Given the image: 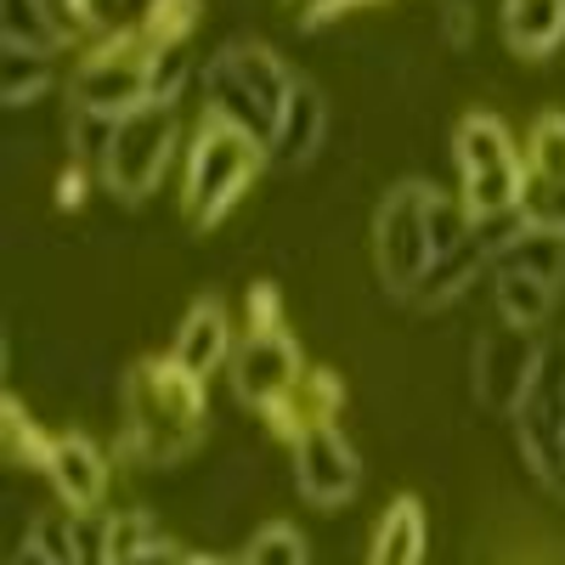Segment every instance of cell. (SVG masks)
Returning <instances> with one entry per match:
<instances>
[{
    "label": "cell",
    "mask_w": 565,
    "mask_h": 565,
    "mask_svg": "<svg viewBox=\"0 0 565 565\" xmlns=\"http://www.w3.org/2000/svg\"><path fill=\"white\" fill-rule=\"evenodd\" d=\"M204 430V385L181 373L170 356H148L125 373V436L119 452L141 469H164L199 447Z\"/></svg>",
    "instance_id": "obj_1"
},
{
    "label": "cell",
    "mask_w": 565,
    "mask_h": 565,
    "mask_svg": "<svg viewBox=\"0 0 565 565\" xmlns=\"http://www.w3.org/2000/svg\"><path fill=\"white\" fill-rule=\"evenodd\" d=\"M271 164L266 141L238 130L232 119H215V114H199V125L186 130V148H181V215L186 226H221L238 199L260 181V170Z\"/></svg>",
    "instance_id": "obj_2"
},
{
    "label": "cell",
    "mask_w": 565,
    "mask_h": 565,
    "mask_svg": "<svg viewBox=\"0 0 565 565\" xmlns=\"http://www.w3.org/2000/svg\"><path fill=\"white\" fill-rule=\"evenodd\" d=\"M295 85H300V74H289V63L255 34H238V40L215 45V52L204 57V68H199L204 114L232 119L238 130L260 136L266 148L277 136L282 108H289V97H295Z\"/></svg>",
    "instance_id": "obj_3"
},
{
    "label": "cell",
    "mask_w": 565,
    "mask_h": 565,
    "mask_svg": "<svg viewBox=\"0 0 565 565\" xmlns=\"http://www.w3.org/2000/svg\"><path fill=\"white\" fill-rule=\"evenodd\" d=\"M452 170H458V199L476 221L514 215L521 210V186H526V159L514 148V136L498 114L469 108L452 125Z\"/></svg>",
    "instance_id": "obj_4"
},
{
    "label": "cell",
    "mask_w": 565,
    "mask_h": 565,
    "mask_svg": "<svg viewBox=\"0 0 565 565\" xmlns=\"http://www.w3.org/2000/svg\"><path fill=\"white\" fill-rule=\"evenodd\" d=\"M181 148H186L181 103H141L136 114L119 119L114 148H108L97 181L108 186L119 204H148L159 186H164L170 164L181 159Z\"/></svg>",
    "instance_id": "obj_5"
},
{
    "label": "cell",
    "mask_w": 565,
    "mask_h": 565,
    "mask_svg": "<svg viewBox=\"0 0 565 565\" xmlns=\"http://www.w3.org/2000/svg\"><path fill=\"white\" fill-rule=\"evenodd\" d=\"M141 103H153V45L141 29H108L85 40L79 63L68 68V108L125 119Z\"/></svg>",
    "instance_id": "obj_6"
},
{
    "label": "cell",
    "mask_w": 565,
    "mask_h": 565,
    "mask_svg": "<svg viewBox=\"0 0 565 565\" xmlns=\"http://www.w3.org/2000/svg\"><path fill=\"white\" fill-rule=\"evenodd\" d=\"M430 199L436 181L407 175L396 181L380 215H373V266H380V282L396 300H413V289L424 282V271L436 266V244H430Z\"/></svg>",
    "instance_id": "obj_7"
},
{
    "label": "cell",
    "mask_w": 565,
    "mask_h": 565,
    "mask_svg": "<svg viewBox=\"0 0 565 565\" xmlns=\"http://www.w3.org/2000/svg\"><path fill=\"white\" fill-rule=\"evenodd\" d=\"M509 418H514L526 463L537 469V481L554 498H565V334L543 340V362Z\"/></svg>",
    "instance_id": "obj_8"
},
{
    "label": "cell",
    "mask_w": 565,
    "mask_h": 565,
    "mask_svg": "<svg viewBox=\"0 0 565 565\" xmlns=\"http://www.w3.org/2000/svg\"><path fill=\"white\" fill-rule=\"evenodd\" d=\"M300 385H306V356L295 334L282 322H249L238 334V351H232V391H238V402L277 413Z\"/></svg>",
    "instance_id": "obj_9"
},
{
    "label": "cell",
    "mask_w": 565,
    "mask_h": 565,
    "mask_svg": "<svg viewBox=\"0 0 565 565\" xmlns=\"http://www.w3.org/2000/svg\"><path fill=\"white\" fill-rule=\"evenodd\" d=\"M289 447H295V487H300L306 503L340 509V503L356 498V487H362V458L351 452V441L340 436L334 418L306 424Z\"/></svg>",
    "instance_id": "obj_10"
},
{
    "label": "cell",
    "mask_w": 565,
    "mask_h": 565,
    "mask_svg": "<svg viewBox=\"0 0 565 565\" xmlns=\"http://www.w3.org/2000/svg\"><path fill=\"white\" fill-rule=\"evenodd\" d=\"M543 362V340L532 334V328H514V322H498L487 328V334L476 340V356H469V367H476V396L492 407V413H514L532 385V373Z\"/></svg>",
    "instance_id": "obj_11"
},
{
    "label": "cell",
    "mask_w": 565,
    "mask_h": 565,
    "mask_svg": "<svg viewBox=\"0 0 565 565\" xmlns=\"http://www.w3.org/2000/svg\"><path fill=\"white\" fill-rule=\"evenodd\" d=\"M232 351H238V322L221 300H193L186 317L175 322V340H170V362L181 373H193L199 385H210L221 367H232Z\"/></svg>",
    "instance_id": "obj_12"
},
{
    "label": "cell",
    "mask_w": 565,
    "mask_h": 565,
    "mask_svg": "<svg viewBox=\"0 0 565 565\" xmlns=\"http://www.w3.org/2000/svg\"><path fill=\"white\" fill-rule=\"evenodd\" d=\"M40 476L52 481V492H57L63 509H74V514H90V509L108 498V458H103V447L90 441L85 430L52 436V452H45Z\"/></svg>",
    "instance_id": "obj_13"
},
{
    "label": "cell",
    "mask_w": 565,
    "mask_h": 565,
    "mask_svg": "<svg viewBox=\"0 0 565 565\" xmlns=\"http://www.w3.org/2000/svg\"><path fill=\"white\" fill-rule=\"evenodd\" d=\"M322 141H328V97H322L317 79H300L289 108H282V119H277V136H271L266 153H271L277 170H306L322 153Z\"/></svg>",
    "instance_id": "obj_14"
},
{
    "label": "cell",
    "mask_w": 565,
    "mask_h": 565,
    "mask_svg": "<svg viewBox=\"0 0 565 565\" xmlns=\"http://www.w3.org/2000/svg\"><path fill=\"white\" fill-rule=\"evenodd\" d=\"M74 40L79 34L63 18V0H0V45H29V52L63 57Z\"/></svg>",
    "instance_id": "obj_15"
},
{
    "label": "cell",
    "mask_w": 565,
    "mask_h": 565,
    "mask_svg": "<svg viewBox=\"0 0 565 565\" xmlns=\"http://www.w3.org/2000/svg\"><path fill=\"white\" fill-rule=\"evenodd\" d=\"M498 29L514 57H548L565 40V0H498Z\"/></svg>",
    "instance_id": "obj_16"
},
{
    "label": "cell",
    "mask_w": 565,
    "mask_h": 565,
    "mask_svg": "<svg viewBox=\"0 0 565 565\" xmlns=\"http://www.w3.org/2000/svg\"><path fill=\"white\" fill-rule=\"evenodd\" d=\"M554 306H559V289H548L543 277L492 266V311H498V322H514V328H532L537 334V328L554 317Z\"/></svg>",
    "instance_id": "obj_17"
},
{
    "label": "cell",
    "mask_w": 565,
    "mask_h": 565,
    "mask_svg": "<svg viewBox=\"0 0 565 565\" xmlns=\"http://www.w3.org/2000/svg\"><path fill=\"white\" fill-rule=\"evenodd\" d=\"M57 85V57L52 52H29V45H0V103L12 114L34 108L40 97H52Z\"/></svg>",
    "instance_id": "obj_18"
},
{
    "label": "cell",
    "mask_w": 565,
    "mask_h": 565,
    "mask_svg": "<svg viewBox=\"0 0 565 565\" xmlns=\"http://www.w3.org/2000/svg\"><path fill=\"white\" fill-rule=\"evenodd\" d=\"M418 559H424V509L418 498H396L385 509L380 532H373L367 565H418Z\"/></svg>",
    "instance_id": "obj_19"
},
{
    "label": "cell",
    "mask_w": 565,
    "mask_h": 565,
    "mask_svg": "<svg viewBox=\"0 0 565 565\" xmlns=\"http://www.w3.org/2000/svg\"><path fill=\"white\" fill-rule=\"evenodd\" d=\"M498 266H509V271H532V277L548 282V289H565V238H559V232L521 226V238H514V244L498 255Z\"/></svg>",
    "instance_id": "obj_20"
},
{
    "label": "cell",
    "mask_w": 565,
    "mask_h": 565,
    "mask_svg": "<svg viewBox=\"0 0 565 565\" xmlns=\"http://www.w3.org/2000/svg\"><path fill=\"white\" fill-rule=\"evenodd\" d=\"M159 543H170V532L153 521L148 509H114L108 521H103V565L136 559V554H148Z\"/></svg>",
    "instance_id": "obj_21"
},
{
    "label": "cell",
    "mask_w": 565,
    "mask_h": 565,
    "mask_svg": "<svg viewBox=\"0 0 565 565\" xmlns=\"http://www.w3.org/2000/svg\"><path fill=\"white\" fill-rule=\"evenodd\" d=\"M521 159H526V175L565 181V108H548L532 119V130L521 141Z\"/></svg>",
    "instance_id": "obj_22"
},
{
    "label": "cell",
    "mask_w": 565,
    "mask_h": 565,
    "mask_svg": "<svg viewBox=\"0 0 565 565\" xmlns=\"http://www.w3.org/2000/svg\"><path fill=\"white\" fill-rule=\"evenodd\" d=\"M114 130H119V119H108V114L68 108V164H79V170L97 175L103 159H108V148H114Z\"/></svg>",
    "instance_id": "obj_23"
},
{
    "label": "cell",
    "mask_w": 565,
    "mask_h": 565,
    "mask_svg": "<svg viewBox=\"0 0 565 565\" xmlns=\"http://www.w3.org/2000/svg\"><path fill=\"white\" fill-rule=\"evenodd\" d=\"M199 18H204V0H159L136 29H141L148 45H186L193 29H199Z\"/></svg>",
    "instance_id": "obj_24"
},
{
    "label": "cell",
    "mask_w": 565,
    "mask_h": 565,
    "mask_svg": "<svg viewBox=\"0 0 565 565\" xmlns=\"http://www.w3.org/2000/svg\"><path fill=\"white\" fill-rule=\"evenodd\" d=\"M244 565H311V548H306V537H300L289 521H266V526L249 537Z\"/></svg>",
    "instance_id": "obj_25"
},
{
    "label": "cell",
    "mask_w": 565,
    "mask_h": 565,
    "mask_svg": "<svg viewBox=\"0 0 565 565\" xmlns=\"http://www.w3.org/2000/svg\"><path fill=\"white\" fill-rule=\"evenodd\" d=\"M45 452H52V436L29 424V407L12 396L7 402V458L12 463H29V469H45Z\"/></svg>",
    "instance_id": "obj_26"
},
{
    "label": "cell",
    "mask_w": 565,
    "mask_h": 565,
    "mask_svg": "<svg viewBox=\"0 0 565 565\" xmlns=\"http://www.w3.org/2000/svg\"><path fill=\"white\" fill-rule=\"evenodd\" d=\"M186 79H193L186 45H153V103H181Z\"/></svg>",
    "instance_id": "obj_27"
},
{
    "label": "cell",
    "mask_w": 565,
    "mask_h": 565,
    "mask_svg": "<svg viewBox=\"0 0 565 565\" xmlns=\"http://www.w3.org/2000/svg\"><path fill=\"white\" fill-rule=\"evenodd\" d=\"M441 40L452 52H469L476 45V7L469 0H441Z\"/></svg>",
    "instance_id": "obj_28"
},
{
    "label": "cell",
    "mask_w": 565,
    "mask_h": 565,
    "mask_svg": "<svg viewBox=\"0 0 565 565\" xmlns=\"http://www.w3.org/2000/svg\"><path fill=\"white\" fill-rule=\"evenodd\" d=\"M153 7H159V0H97V34H108V29H136ZM97 34H90V40H97Z\"/></svg>",
    "instance_id": "obj_29"
},
{
    "label": "cell",
    "mask_w": 565,
    "mask_h": 565,
    "mask_svg": "<svg viewBox=\"0 0 565 565\" xmlns=\"http://www.w3.org/2000/svg\"><path fill=\"white\" fill-rule=\"evenodd\" d=\"M367 7V0H289V12L311 29V23H328V18H340V12H356Z\"/></svg>",
    "instance_id": "obj_30"
},
{
    "label": "cell",
    "mask_w": 565,
    "mask_h": 565,
    "mask_svg": "<svg viewBox=\"0 0 565 565\" xmlns=\"http://www.w3.org/2000/svg\"><path fill=\"white\" fill-rule=\"evenodd\" d=\"M186 554L175 548V537L170 543H159V548H148V554H136V559H119V565H181Z\"/></svg>",
    "instance_id": "obj_31"
},
{
    "label": "cell",
    "mask_w": 565,
    "mask_h": 565,
    "mask_svg": "<svg viewBox=\"0 0 565 565\" xmlns=\"http://www.w3.org/2000/svg\"><path fill=\"white\" fill-rule=\"evenodd\" d=\"M12 565H52V559H45L40 548H29V543H18V548H12Z\"/></svg>",
    "instance_id": "obj_32"
},
{
    "label": "cell",
    "mask_w": 565,
    "mask_h": 565,
    "mask_svg": "<svg viewBox=\"0 0 565 565\" xmlns=\"http://www.w3.org/2000/svg\"><path fill=\"white\" fill-rule=\"evenodd\" d=\"M181 565H232V559H221V554H186Z\"/></svg>",
    "instance_id": "obj_33"
}]
</instances>
